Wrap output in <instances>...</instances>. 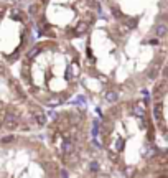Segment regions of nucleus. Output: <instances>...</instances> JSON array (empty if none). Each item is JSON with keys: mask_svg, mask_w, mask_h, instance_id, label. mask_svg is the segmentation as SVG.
<instances>
[]
</instances>
